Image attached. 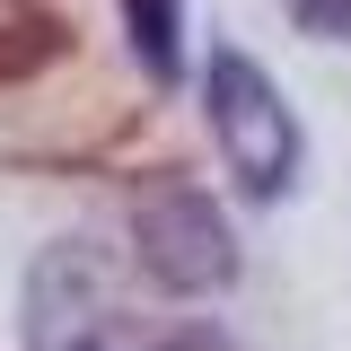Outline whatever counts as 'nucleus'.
Instances as JSON below:
<instances>
[{
	"instance_id": "obj_1",
	"label": "nucleus",
	"mask_w": 351,
	"mask_h": 351,
	"mask_svg": "<svg viewBox=\"0 0 351 351\" xmlns=\"http://www.w3.org/2000/svg\"><path fill=\"white\" fill-rule=\"evenodd\" d=\"M202 97H211V132H219L228 176H237L255 202H281L290 176H299V123H290V106H281L272 71H263L255 53L219 44L211 71H202Z\"/></svg>"
},
{
	"instance_id": "obj_2",
	"label": "nucleus",
	"mask_w": 351,
	"mask_h": 351,
	"mask_svg": "<svg viewBox=\"0 0 351 351\" xmlns=\"http://www.w3.org/2000/svg\"><path fill=\"white\" fill-rule=\"evenodd\" d=\"M27 351H132L114 255L97 237H53L27 263Z\"/></svg>"
},
{
	"instance_id": "obj_3",
	"label": "nucleus",
	"mask_w": 351,
	"mask_h": 351,
	"mask_svg": "<svg viewBox=\"0 0 351 351\" xmlns=\"http://www.w3.org/2000/svg\"><path fill=\"white\" fill-rule=\"evenodd\" d=\"M132 246H141V272L176 299H202V290L237 281V237H228V219L202 184H149L132 202Z\"/></svg>"
},
{
	"instance_id": "obj_4",
	"label": "nucleus",
	"mask_w": 351,
	"mask_h": 351,
	"mask_svg": "<svg viewBox=\"0 0 351 351\" xmlns=\"http://www.w3.org/2000/svg\"><path fill=\"white\" fill-rule=\"evenodd\" d=\"M132 53L149 62V80H176L184 71V27H176V0H123Z\"/></svg>"
},
{
	"instance_id": "obj_5",
	"label": "nucleus",
	"mask_w": 351,
	"mask_h": 351,
	"mask_svg": "<svg viewBox=\"0 0 351 351\" xmlns=\"http://www.w3.org/2000/svg\"><path fill=\"white\" fill-rule=\"evenodd\" d=\"M290 18H299L307 36H325V44L351 36V0H290Z\"/></svg>"
},
{
	"instance_id": "obj_6",
	"label": "nucleus",
	"mask_w": 351,
	"mask_h": 351,
	"mask_svg": "<svg viewBox=\"0 0 351 351\" xmlns=\"http://www.w3.org/2000/svg\"><path fill=\"white\" fill-rule=\"evenodd\" d=\"M149 351H228V334H211V325H184V334H167V343H149Z\"/></svg>"
}]
</instances>
